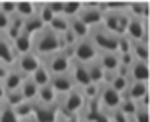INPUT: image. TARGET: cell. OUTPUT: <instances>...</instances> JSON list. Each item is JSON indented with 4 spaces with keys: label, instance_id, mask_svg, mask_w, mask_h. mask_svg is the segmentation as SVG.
Instances as JSON below:
<instances>
[{
    "label": "cell",
    "instance_id": "obj_31",
    "mask_svg": "<svg viewBox=\"0 0 150 122\" xmlns=\"http://www.w3.org/2000/svg\"><path fill=\"white\" fill-rule=\"evenodd\" d=\"M118 110L125 115V117H132L134 115V111L138 110V103L136 101H132V99H129V97H125V96H122V103H120V106H118Z\"/></svg>",
    "mask_w": 150,
    "mask_h": 122
},
{
    "label": "cell",
    "instance_id": "obj_5",
    "mask_svg": "<svg viewBox=\"0 0 150 122\" xmlns=\"http://www.w3.org/2000/svg\"><path fill=\"white\" fill-rule=\"evenodd\" d=\"M88 39L94 43V46L97 48V51H113V53H117V48H118V37L113 35L111 32L104 30L101 25L90 28V32H88Z\"/></svg>",
    "mask_w": 150,
    "mask_h": 122
},
{
    "label": "cell",
    "instance_id": "obj_27",
    "mask_svg": "<svg viewBox=\"0 0 150 122\" xmlns=\"http://www.w3.org/2000/svg\"><path fill=\"white\" fill-rule=\"evenodd\" d=\"M131 55L134 60L148 62V46L139 41H131Z\"/></svg>",
    "mask_w": 150,
    "mask_h": 122
},
{
    "label": "cell",
    "instance_id": "obj_43",
    "mask_svg": "<svg viewBox=\"0 0 150 122\" xmlns=\"http://www.w3.org/2000/svg\"><path fill=\"white\" fill-rule=\"evenodd\" d=\"M60 122H80V118L78 117H64V115H60Z\"/></svg>",
    "mask_w": 150,
    "mask_h": 122
},
{
    "label": "cell",
    "instance_id": "obj_36",
    "mask_svg": "<svg viewBox=\"0 0 150 122\" xmlns=\"http://www.w3.org/2000/svg\"><path fill=\"white\" fill-rule=\"evenodd\" d=\"M99 90H101V85L90 83V85H87V87L81 89V94H83L85 101H90V99H97L99 97Z\"/></svg>",
    "mask_w": 150,
    "mask_h": 122
},
{
    "label": "cell",
    "instance_id": "obj_11",
    "mask_svg": "<svg viewBox=\"0 0 150 122\" xmlns=\"http://www.w3.org/2000/svg\"><path fill=\"white\" fill-rule=\"evenodd\" d=\"M69 74L78 89H83L87 85H90V78H88V71H87V64H81L78 60H72L71 62V69Z\"/></svg>",
    "mask_w": 150,
    "mask_h": 122
},
{
    "label": "cell",
    "instance_id": "obj_45",
    "mask_svg": "<svg viewBox=\"0 0 150 122\" xmlns=\"http://www.w3.org/2000/svg\"><path fill=\"white\" fill-rule=\"evenodd\" d=\"M20 122H37L34 117H25V118H20Z\"/></svg>",
    "mask_w": 150,
    "mask_h": 122
},
{
    "label": "cell",
    "instance_id": "obj_46",
    "mask_svg": "<svg viewBox=\"0 0 150 122\" xmlns=\"http://www.w3.org/2000/svg\"><path fill=\"white\" fill-rule=\"evenodd\" d=\"M127 122H132V120H131V118H129V120H127Z\"/></svg>",
    "mask_w": 150,
    "mask_h": 122
},
{
    "label": "cell",
    "instance_id": "obj_44",
    "mask_svg": "<svg viewBox=\"0 0 150 122\" xmlns=\"http://www.w3.org/2000/svg\"><path fill=\"white\" fill-rule=\"evenodd\" d=\"M4 97H6V90H4V87H2V82H0V104L4 103Z\"/></svg>",
    "mask_w": 150,
    "mask_h": 122
},
{
    "label": "cell",
    "instance_id": "obj_30",
    "mask_svg": "<svg viewBox=\"0 0 150 122\" xmlns=\"http://www.w3.org/2000/svg\"><path fill=\"white\" fill-rule=\"evenodd\" d=\"M55 34H58V35H62V34H65L67 30H69V23H67V18L65 16H55L51 21H50V25H48Z\"/></svg>",
    "mask_w": 150,
    "mask_h": 122
},
{
    "label": "cell",
    "instance_id": "obj_13",
    "mask_svg": "<svg viewBox=\"0 0 150 122\" xmlns=\"http://www.w3.org/2000/svg\"><path fill=\"white\" fill-rule=\"evenodd\" d=\"M16 62V53L13 48V41H9L4 34H0V64L6 67H13Z\"/></svg>",
    "mask_w": 150,
    "mask_h": 122
},
{
    "label": "cell",
    "instance_id": "obj_14",
    "mask_svg": "<svg viewBox=\"0 0 150 122\" xmlns=\"http://www.w3.org/2000/svg\"><path fill=\"white\" fill-rule=\"evenodd\" d=\"M96 60L103 67V71H106V73H117V69L120 66V55L113 53V51H99Z\"/></svg>",
    "mask_w": 150,
    "mask_h": 122
},
{
    "label": "cell",
    "instance_id": "obj_21",
    "mask_svg": "<svg viewBox=\"0 0 150 122\" xmlns=\"http://www.w3.org/2000/svg\"><path fill=\"white\" fill-rule=\"evenodd\" d=\"M20 92H21V96H23V101L32 103V101L37 99V85L32 82L30 76H27V78L23 80V83H21V87H20Z\"/></svg>",
    "mask_w": 150,
    "mask_h": 122
},
{
    "label": "cell",
    "instance_id": "obj_16",
    "mask_svg": "<svg viewBox=\"0 0 150 122\" xmlns=\"http://www.w3.org/2000/svg\"><path fill=\"white\" fill-rule=\"evenodd\" d=\"M127 76H129L131 82H143V83H148V62L132 60V64L129 66Z\"/></svg>",
    "mask_w": 150,
    "mask_h": 122
},
{
    "label": "cell",
    "instance_id": "obj_2",
    "mask_svg": "<svg viewBox=\"0 0 150 122\" xmlns=\"http://www.w3.org/2000/svg\"><path fill=\"white\" fill-rule=\"evenodd\" d=\"M83 104H85V97L81 94V89H78V87H74L67 94L57 97L58 113L64 117H80Z\"/></svg>",
    "mask_w": 150,
    "mask_h": 122
},
{
    "label": "cell",
    "instance_id": "obj_7",
    "mask_svg": "<svg viewBox=\"0 0 150 122\" xmlns=\"http://www.w3.org/2000/svg\"><path fill=\"white\" fill-rule=\"evenodd\" d=\"M78 18L88 28L99 27L101 21H103V11H101L99 2H81V9L78 13Z\"/></svg>",
    "mask_w": 150,
    "mask_h": 122
},
{
    "label": "cell",
    "instance_id": "obj_40",
    "mask_svg": "<svg viewBox=\"0 0 150 122\" xmlns=\"http://www.w3.org/2000/svg\"><path fill=\"white\" fill-rule=\"evenodd\" d=\"M110 118H111V122H127L129 120V117H125L118 108L113 110V111H110Z\"/></svg>",
    "mask_w": 150,
    "mask_h": 122
},
{
    "label": "cell",
    "instance_id": "obj_17",
    "mask_svg": "<svg viewBox=\"0 0 150 122\" xmlns=\"http://www.w3.org/2000/svg\"><path fill=\"white\" fill-rule=\"evenodd\" d=\"M67 23H69V32H71L74 37H76V39H85V37H88L90 28H88L78 16L67 18Z\"/></svg>",
    "mask_w": 150,
    "mask_h": 122
},
{
    "label": "cell",
    "instance_id": "obj_3",
    "mask_svg": "<svg viewBox=\"0 0 150 122\" xmlns=\"http://www.w3.org/2000/svg\"><path fill=\"white\" fill-rule=\"evenodd\" d=\"M129 23V14L125 11H104L101 27L108 32H111L117 37L125 35V28Z\"/></svg>",
    "mask_w": 150,
    "mask_h": 122
},
{
    "label": "cell",
    "instance_id": "obj_38",
    "mask_svg": "<svg viewBox=\"0 0 150 122\" xmlns=\"http://www.w3.org/2000/svg\"><path fill=\"white\" fill-rule=\"evenodd\" d=\"M0 13H4L6 16H14L16 13V2H0Z\"/></svg>",
    "mask_w": 150,
    "mask_h": 122
},
{
    "label": "cell",
    "instance_id": "obj_6",
    "mask_svg": "<svg viewBox=\"0 0 150 122\" xmlns=\"http://www.w3.org/2000/svg\"><path fill=\"white\" fill-rule=\"evenodd\" d=\"M69 53H71L72 60H78L81 64H88V62H92V60L97 58L99 51L94 46V43L88 37H85V39H78L74 43V46L69 50Z\"/></svg>",
    "mask_w": 150,
    "mask_h": 122
},
{
    "label": "cell",
    "instance_id": "obj_24",
    "mask_svg": "<svg viewBox=\"0 0 150 122\" xmlns=\"http://www.w3.org/2000/svg\"><path fill=\"white\" fill-rule=\"evenodd\" d=\"M87 71H88L90 83H94V85H103L104 71H103V67L97 64V60H92V62H88V64H87Z\"/></svg>",
    "mask_w": 150,
    "mask_h": 122
},
{
    "label": "cell",
    "instance_id": "obj_18",
    "mask_svg": "<svg viewBox=\"0 0 150 122\" xmlns=\"http://www.w3.org/2000/svg\"><path fill=\"white\" fill-rule=\"evenodd\" d=\"M13 48H14L16 57L25 55V53H30V51H32V35L21 32V34L13 41Z\"/></svg>",
    "mask_w": 150,
    "mask_h": 122
},
{
    "label": "cell",
    "instance_id": "obj_33",
    "mask_svg": "<svg viewBox=\"0 0 150 122\" xmlns=\"http://www.w3.org/2000/svg\"><path fill=\"white\" fill-rule=\"evenodd\" d=\"M80 9H81V2H64L62 16H65V18H74V16H78Z\"/></svg>",
    "mask_w": 150,
    "mask_h": 122
},
{
    "label": "cell",
    "instance_id": "obj_39",
    "mask_svg": "<svg viewBox=\"0 0 150 122\" xmlns=\"http://www.w3.org/2000/svg\"><path fill=\"white\" fill-rule=\"evenodd\" d=\"M90 122H111V118H110V113H108V111L99 110V111L90 118Z\"/></svg>",
    "mask_w": 150,
    "mask_h": 122
},
{
    "label": "cell",
    "instance_id": "obj_23",
    "mask_svg": "<svg viewBox=\"0 0 150 122\" xmlns=\"http://www.w3.org/2000/svg\"><path fill=\"white\" fill-rule=\"evenodd\" d=\"M46 25L41 21V18L37 16V14H32L30 18H27V20H23V30L21 32H25V34H28V35H34V34H37L39 30H42Z\"/></svg>",
    "mask_w": 150,
    "mask_h": 122
},
{
    "label": "cell",
    "instance_id": "obj_29",
    "mask_svg": "<svg viewBox=\"0 0 150 122\" xmlns=\"http://www.w3.org/2000/svg\"><path fill=\"white\" fill-rule=\"evenodd\" d=\"M16 16H20L21 20L30 18L32 14H35V7L34 2H16Z\"/></svg>",
    "mask_w": 150,
    "mask_h": 122
},
{
    "label": "cell",
    "instance_id": "obj_47",
    "mask_svg": "<svg viewBox=\"0 0 150 122\" xmlns=\"http://www.w3.org/2000/svg\"><path fill=\"white\" fill-rule=\"evenodd\" d=\"M80 122H85V120H80Z\"/></svg>",
    "mask_w": 150,
    "mask_h": 122
},
{
    "label": "cell",
    "instance_id": "obj_10",
    "mask_svg": "<svg viewBox=\"0 0 150 122\" xmlns=\"http://www.w3.org/2000/svg\"><path fill=\"white\" fill-rule=\"evenodd\" d=\"M39 66H41V58L30 51V53H25V55L16 57V62H14L13 67H16V69H18L20 73H23L25 76H30Z\"/></svg>",
    "mask_w": 150,
    "mask_h": 122
},
{
    "label": "cell",
    "instance_id": "obj_9",
    "mask_svg": "<svg viewBox=\"0 0 150 122\" xmlns=\"http://www.w3.org/2000/svg\"><path fill=\"white\" fill-rule=\"evenodd\" d=\"M32 117L37 122H55L58 117V106L55 104H42L39 101H32Z\"/></svg>",
    "mask_w": 150,
    "mask_h": 122
},
{
    "label": "cell",
    "instance_id": "obj_12",
    "mask_svg": "<svg viewBox=\"0 0 150 122\" xmlns=\"http://www.w3.org/2000/svg\"><path fill=\"white\" fill-rule=\"evenodd\" d=\"M50 87L55 90L57 96H64V94H67L69 90H72L76 85H74V82H72V78H71L69 73H64V74H51V78H50Z\"/></svg>",
    "mask_w": 150,
    "mask_h": 122
},
{
    "label": "cell",
    "instance_id": "obj_34",
    "mask_svg": "<svg viewBox=\"0 0 150 122\" xmlns=\"http://www.w3.org/2000/svg\"><path fill=\"white\" fill-rule=\"evenodd\" d=\"M4 103L9 104L11 108L18 106L20 103H23V96L20 90H11V92H6V97H4Z\"/></svg>",
    "mask_w": 150,
    "mask_h": 122
},
{
    "label": "cell",
    "instance_id": "obj_19",
    "mask_svg": "<svg viewBox=\"0 0 150 122\" xmlns=\"http://www.w3.org/2000/svg\"><path fill=\"white\" fill-rule=\"evenodd\" d=\"M146 94H148V83H143V82H131L124 96L138 103V101H139L143 96H146Z\"/></svg>",
    "mask_w": 150,
    "mask_h": 122
},
{
    "label": "cell",
    "instance_id": "obj_4",
    "mask_svg": "<svg viewBox=\"0 0 150 122\" xmlns=\"http://www.w3.org/2000/svg\"><path fill=\"white\" fill-rule=\"evenodd\" d=\"M41 62L50 71V74H64V73H69V69H71L72 57H71L69 50H62V51H55V53L41 58Z\"/></svg>",
    "mask_w": 150,
    "mask_h": 122
},
{
    "label": "cell",
    "instance_id": "obj_28",
    "mask_svg": "<svg viewBox=\"0 0 150 122\" xmlns=\"http://www.w3.org/2000/svg\"><path fill=\"white\" fill-rule=\"evenodd\" d=\"M129 83H131V80L127 78V76H122V74H117L115 73V76H113V80L110 82V87L113 89V90H117L118 94H125V90H127V87H129Z\"/></svg>",
    "mask_w": 150,
    "mask_h": 122
},
{
    "label": "cell",
    "instance_id": "obj_37",
    "mask_svg": "<svg viewBox=\"0 0 150 122\" xmlns=\"http://www.w3.org/2000/svg\"><path fill=\"white\" fill-rule=\"evenodd\" d=\"M132 122H148V108L145 106H138V110L134 111V115L131 117Z\"/></svg>",
    "mask_w": 150,
    "mask_h": 122
},
{
    "label": "cell",
    "instance_id": "obj_15",
    "mask_svg": "<svg viewBox=\"0 0 150 122\" xmlns=\"http://www.w3.org/2000/svg\"><path fill=\"white\" fill-rule=\"evenodd\" d=\"M25 78L27 76L23 73H20L16 67H9L7 73H6V76L0 82H2V87H4L6 92H11V90H20V87H21V83H23Z\"/></svg>",
    "mask_w": 150,
    "mask_h": 122
},
{
    "label": "cell",
    "instance_id": "obj_22",
    "mask_svg": "<svg viewBox=\"0 0 150 122\" xmlns=\"http://www.w3.org/2000/svg\"><path fill=\"white\" fill-rule=\"evenodd\" d=\"M21 30H23V20L14 14V16L9 18V27H7V30L4 32V35H6L9 41H14V39L21 34Z\"/></svg>",
    "mask_w": 150,
    "mask_h": 122
},
{
    "label": "cell",
    "instance_id": "obj_20",
    "mask_svg": "<svg viewBox=\"0 0 150 122\" xmlns=\"http://www.w3.org/2000/svg\"><path fill=\"white\" fill-rule=\"evenodd\" d=\"M125 13H127L131 18L148 20V4H146V2H127Z\"/></svg>",
    "mask_w": 150,
    "mask_h": 122
},
{
    "label": "cell",
    "instance_id": "obj_8",
    "mask_svg": "<svg viewBox=\"0 0 150 122\" xmlns=\"http://www.w3.org/2000/svg\"><path fill=\"white\" fill-rule=\"evenodd\" d=\"M99 104H101V110L104 111H113L120 106L122 103V94H118L117 90H113L110 85H101V90H99Z\"/></svg>",
    "mask_w": 150,
    "mask_h": 122
},
{
    "label": "cell",
    "instance_id": "obj_42",
    "mask_svg": "<svg viewBox=\"0 0 150 122\" xmlns=\"http://www.w3.org/2000/svg\"><path fill=\"white\" fill-rule=\"evenodd\" d=\"M9 27V16H6L4 13H0V34H4Z\"/></svg>",
    "mask_w": 150,
    "mask_h": 122
},
{
    "label": "cell",
    "instance_id": "obj_32",
    "mask_svg": "<svg viewBox=\"0 0 150 122\" xmlns=\"http://www.w3.org/2000/svg\"><path fill=\"white\" fill-rule=\"evenodd\" d=\"M0 122H20V118L16 117L14 110L9 104H6V103L0 104Z\"/></svg>",
    "mask_w": 150,
    "mask_h": 122
},
{
    "label": "cell",
    "instance_id": "obj_1",
    "mask_svg": "<svg viewBox=\"0 0 150 122\" xmlns=\"http://www.w3.org/2000/svg\"><path fill=\"white\" fill-rule=\"evenodd\" d=\"M55 51H62L60 46V35L55 34L50 27H44L37 34L32 35V53L39 58H44Z\"/></svg>",
    "mask_w": 150,
    "mask_h": 122
},
{
    "label": "cell",
    "instance_id": "obj_35",
    "mask_svg": "<svg viewBox=\"0 0 150 122\" xmlns=\"http://www.w3.org/2000/svg\"><path fill=\"white\" fill-rule=\"evenodd\" d=\"M13 110H14V113H16V117H18V118L32 117V103H28V101L20 103V104H18V106H14Z\"/></svg>",
    "mask_w": 150,
    "mask_h": 122
},
{
    "label": "cell",
    "instance_id": "obj_26",
    "mask_svg": "<svg viewBox=\"0 0 150 122\" xmlns=\"http://www.w3.org/2000/svg\"><path fill=\"white\" fill-rule=\"evenodd\" d=\"M57 94H55V90L50 87V85H44V87H39L37 89V99L35 101H39V103H42V104H55L57 103Z\"/></svg>",
    "mask_w": 150,
    "mask_h": 122
},
{
    "label": "cell",
    "instance_id": "obj_25",
    "mask_svg": "<svg viewBox=\"0 0 150 122\" xmlns=\"http://www.w3.org/2000/svg\"><path fill=\"white\" fill-rule=\"evenodd\" d=\"M30 78H32V82L37 85V89L39 87H44V85H50V78H51V74H50V71L42 66V62H41V66L30 74Z\"/></svg>",
    "mask_w": 150,
    "mask_h": 122
},
{
    "label": "cell",
    "instance_id": "obj_41",
    "mask_svg": "<svg viewBox=\"0 0 150 122\" xmlns=\"http://www.w3.org/2000/svg\"><path fill=\"white\" fill-rule=\"evenodd\" d=\"M48 6H50V11L53 13V16H62L64 2H48Z\"/></svg>",
    "mask_w": 150,
    "mask_h": 122
}]
</instances>
